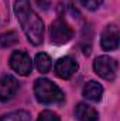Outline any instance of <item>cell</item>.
<instances>
[{
    "mask_svg": "<svg viewBox=\"0 0 120 121\" xmlns=\"http://www.w3.org/2000/svg\"><path fill=\"white\" fill-rule=\"evenodd\" d=\"M14 13L27 39L32 45H40L44 39V23L32 10L30 0H16Z\"/></svg>",
    "mask_w": 120,
    "mask_h": 121,
    "instance_id": "6da1fadb",
    "label": "cell"
},
{
    "mask_svg": "<svg viewBox=\"0 0 120 121\" xmlns=\"http://www.w3.org/2000/svg\"><path fill=\"white\" fill-rule=\"evenodd\" d=\"M34 96L41 104H58L65 100V94L50 79L40 78L34 83Z\"/></svg>",
    "mask_w": 120,
    "mask_h": 121,
    "instance_id": "7a4b0ae2",
    "label": "cell"
},
{
    "mask_svg": "<svg viewBox=\"0 0 120 121\" xmlns=\"http://www.w3.org/2000/svg\"><path fill=\"white\" fill-rule=\"evenodd\" d=\"M51 42L55 45H64L66 42H69L74 37V30L71 28V26L66 23L65 18L58 17L52 24H51Z\"/></svg>",
    "mask_w": 120,
    "mask_h": 121,
    "instance_id": "3957f363",
    "label": "cell"
},
{
    "mask_svg": "<svg viewBox=\"0 0 120 121\" xmlns=\"http://www.w3.org/2000/svg\"><path fill=\"white\" fill-rule=\"evenodd\" d=\"M117 68H119V63L115 58H110L107 55H102V56H97L95 62H93V69L95 72L106 79V80H115L116 79V75H117Z\"/></svg>",
    "mask_w": 120,
    "mask_h": 121,
    "instance_id": "277c9868",
    "label": "cell"
},
{
    "mask_svg": "<svg viewBox=\"0 0 120 121\" xmlns=\"http://www.w3.org/2000/svg\"><path fill=\"white\" fill-rule=\"evenodd\" d=\"M10 68L20 76H28L32 70V60L26 51H14L10 56Z\"/></svg>",
    "mask_w": 120,
    "mask_h": 121,
    "instance_id": "5b68a950",
    "label": "cell"
},
{
    "mask_svg": "<svg viewBox=\"0 0 120 121\" xmlns=\"http://www.w3.org/2000/svg\"><path fill=\"white\" fill-rule=\"evenodd\" d=\"M120 32L116 24H109L105 27L100 35V45L105 51H116L119 48Z\"/></svg>",
    "mask_w": 120,
    "mask_h": 121,
    "instance_id": "8992f818",
    "label": "cell"
},
{
    "mask_svg": "<svg viewBox=\"0 0 120 121\" xmlns=\"http://www.w3.org/2000/svg\"><path fill=\"white\" fill-rule=\"evenodd\" d=\"M78 70V62L72 59L71 56H64L55 62L54 65V72L60 79H71Z\"/></svg>",
    "mask_w": 120,
    "mask_h": 121,
    "instance_id": "52a82bcc",
    "label": "cell"
},
{
    "mask_svg": "<svg viewBox=\"0 0 120 121\" xmlns=\"http://www.w3.org/2000/svg\"><path fill=\"white\" fill-rule=\"evenodd\" d=\"M20 85L18 80L11 75H4L0 78V101H9L16 96Z\"/></svg>",
    "mask_w": 120,
    "mask_h": 121,
    "instance_id": "ba28073f",
    "label": "cell"
},
{
    "mask_svg": "<svg viewBox=\"0 0 120 121\" xmlns=\"http://www.w3.org/2000/svg\"><path fill=\"white\" fill-rule=\"evenodd\" d=\"M82 94L89 101H99L103 96V87L96 80H89L85 83V86L82 89Z\"/></svg>",
    "mask_w": 120,
    "mask_h": 121,
    "instance_id": "9c48e42d",
    "label": "cell"
},
{
    "mask_svg": "<svg viewBox=\"0 0 120 121\" xmlns=\"http://www.w3.org/2000/svg\"><path fill=\"white\" fill-rule=\"evenodd\" d=\"M75 117L78 121H99V114L97 111L85 103H79L75 107Z\"/></svg>",
    "mask_w": 120,
    "mask_h": 121,
    "instance_id": "30bf717a",
    "label": "cell"
},
{
    "mask_svg": "<svg viewBox=\"0 0 120 121\" xmlns=\"http://www.w3.org/2000/svg\"><path fill=\"white\" fill-rule=\"evenodd\" d=\"M35 68L38 69V72H41V73H47V72H50V69H51V66H52V62H51V58H50V55L48 54H45V52H38L37 55H35Z\"/></svg>",
    "mask_w": 120,
    "mask_h": 121,
    "instance_id": "8fae6325",
    "label": "cell"
},
{
    "mask_svg": "<svg viewBox=\"0 0 120 121\" xmlns=\"http://www.w3.org/2000/svg\"><path fill=\"white\" fill-rule=\"evenodd\" d=\"M0 121H30V113L26 110L10 111L0 117Z\"/></svg>",
    "mask_w": 120,
    "mask_h": 121,
    "instance_id": "7c38bea8",
    "label": "cell"
},
{
    "mask_svg": "<svg viewBox=\"0 0 120 121\" xmlns=\"http://www.w3.org/2000/svg\"><path fill=\"white\" fill-rule=\"evenodd\" d=\"M17 41H18V37L14 31H7L0 35V45L3 48H10V47L16 45Z\"/></svg>",
    "mask_w": 120,
    "mask_h": 121,
    "instance_id": "4fadbf2b",
    "label": "cell"
},
{
    "mask_svg": "<svg viewBox=\"0 0 120 121\" xmlns=\"http://www.w3.org/2000/svg\"><path fill=\"white\" fill-rule=\"evenodd\" d=\"M37 121H61L60 117L57 113L54 111H50V110H44L40 116H38V120Z\"/></svg>",
    "mask_w": 120,
    "mask_h": 121,
    "instance_id": "5bb4252c",
    "label": "cell"
},
{
    "mask_svg": "<svg viewBox=\"0 0 120 121\" xmlns=\"http://www.w3.org/2000/svg\"><path fill=\"white\" fill-rule=\"evenodd\" d=\"M81 1V4L85 7V9H88V10H97L100 6H102V3H103V0H79Z\"/></svg>",
    "mask_w": 120,
    "mask_h": 121,
    "instance_id": "9a60e30c",
    "label": "cell"
}]
</instances>
